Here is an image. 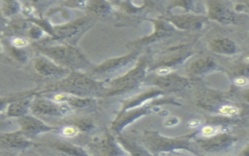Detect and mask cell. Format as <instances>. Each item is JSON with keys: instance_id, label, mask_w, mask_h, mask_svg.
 <instances>
[{"instance_id": "6da1fadb", "label": "cell", "mask_w": 249, "mask_h": 156, "mask_svg": "<svg viewBox=\"0 0 249 156\" xmlns=\"http://www.w3.org/2000/svg\"><path fill=\"white\" fill-rule=\"evenodd\" d=\"M104 82L99 81L81 71L71 70L63 78L46 83L42 88H36V95L50 92H63L79 97H90L102 94Z\"/></svg>"}, {"instance_id": "7a4b0ae2", "label": "cell", "mask_w": 249, "mask_h": 156, "mask_svg": "<svg viewBox=\"0 0 249 156\" xmlns=\"http://www.w3.org/2000/svg\"><path fill=\"white\" fill-rule=\"evenodd\" d=\"M32 49L35 53L44 55L56 64L69 70H85L89 69L92 64L86 55L76 46L68 43H53L41 44L32 43Z\"/></svg>"}, {"instance_id": "3957f363", "label": "cell", "mask_w": 249, "mask_h": 156, "mask_svg": "<svg viewBox=\"0 0 249 156\" xmlns=\"http://www.w3.org/2000/svg\"><path fill=\"white\" fill-rule=\"evenodd\" d=\"M150 67V61L147 56L138 58L135 64L126 70L124 73L114 77L112 79L103 81L104 91L102 96L110 97L116 95H123L131 92L142 84Z\"/></svg>"}, {"instance_id": "277c9868", "label": "cell", "mask_w": 249, "mask_h": 156, "mask_svg": "<svg viewBox=\"0 0 249 156\" xmlns=\"http://www.w3.org/2000/svg\"><path fill=\"white\" fill-rule=\"evenodd\" d=\"M196 133L183 136L180 137H167L160 135L158 132L145 131L143 142L147 151L151 154H166V153H180L191 151V140L195 137Z\"/></svg>"}, {"instance_id": "5b68a950", "label": "cell", "mask_w": 249, "mask_h": 156, "mask_svg": "<svg viewBox=\"0 0 249 156\" xmlns=\"http://www.w3.org/2000/svg\"><path fill=\"white\" fill-rule=\"evenodd\" d=\"M94 23V20L85 16L62 24L53 25V33L51 36H45L36 43L53 44V43H68L76 45L79 39L87 32Z\"/></svg>"}, {"instance_id": "8992f818", "label": "cell", "mask_w": 249, "mask_h": 156, "mask_svg": "<svg viewBox=\"0 0 249 156\" xmlns=\"http://www.w3.org/2000/svg\"><path fill=\"white\" fill-rule=\"evenodd\" d=\"M140 55L139 50H131L128 54L105 59L97 65H92L88 74L96 80L106 81L117 77L124 72V69H129L137 61Z\"/></svg>"}, {"instance_id": "52a82bcc", "label": "cell", "mask_w": 249, "mask_h": 156, "mask_svg": "<svg viewBox=\"0 0 249 156\" xmlns=\"http://www.w3.org/2000/svg\"><path fill=\"white\" fill-rule=\"evenodd\" d=\"M165 104V103H173V104H179L177 102L174 101L173 98H156L152 101H149L145 104H142L140 106L131 108V109H127L125 111L123 112H119L117 117L115 118V120L112 122V130L116 133H120L124 130V128H125L128 124H130L131 122H134L135 120H137L138 118L148 115L150 114L152 111H154L156 109V107L159 104Z\"/></svg>"}, {"instance_id": "ba28073f", "label": "cell", "mask_w": 249, "mask_h": 156, "mask_svg": "<svg viewBox=\"0 0 249 156\" xmlns=\"http://www.w3.org/2000/svg\"><path fill=\"white\" fill-rule=\"evenodd\" d=\"M29 62L35 75L43 80H47L48 83L59 80L71 71L38 53L30 58Z\"/></svg>"}, {"instance_id": "9c48e42d", "label": "cell", "mask_w": 249, "mask_h": 156, "mask_svg": "<svg viewBox=\"0 0 249 156\" xmlns=\"http://www.w3.org/2000/svg\"><path fill=\"white\" fill-rule=\"evenodd\" d=\"M149 21L153 23L154 30L151 34L143 36L141 38H138L136 40L130 41L127 43V47L131 50H141L142 48L149 46L151 44H154L156 42L167 39L171 37L175 32L176 28L172 26L168 21L163 20L162 18L158 19H149Z\"/></svg>"}, {"instance_id": "30bf717a", "label": "cell", "mask_w": 249, "mask_h": 156, "mask_svg": "<svg viewBox=\"0 0 249 156\" xmlns=\"http://www.w3.org/2000/svg\"><path fill=\"white\" fill-rule=\"evenodd\" d=\"M67 103L55 102L48 98L35 95L32 98L29 112L37 117H65L72 112Z\"/></svg>"}, {"instance_id": "8fae6325", "label": "cell", "mask_w": 249, "mask_h": 156, "mask_svg": "<svg viewBox=\"0 0 249 156\" xmlns=\"http://www.w3.org/2000/svg\"><path fill=\"white\" fill-rule=\"evenodd\" d=\"M196 143L209 153H221L231 150L239 141V137L228 132L219 133L211 136H196Z\"/></svg>"}, {"instance_id": "7c38bea8", "label": "cell", "mask_w": 249, "mask_h": 156, "mask_svg": "<svg viewBox=\"0 0 249 156\" xmlns=\"http://www.w3.org/2000/svg\"><path fill=\"white\" fill-rule=\"evenodd\" d=\"M38 145L32 139L27 138L19 129L0 133V151L2 152L24 151Z\"/></svg>"}, {"instance_id": "4fadbf2b", "label": "cell", "mask_w": 249, "mask_h": 156, "mask_svg": "<svg viewBox=\"0 0 249 156\" xmlns=\"http://www.w3.org/2000/svg\"><path fill=\"white\" fill-rule=\"evenodd\" d=\"M19 131L29 139H33L44 133H55L56 127L44 122L40 117L33 114H25L16 119Z\"/></svg>"}, {"instance_id": "5bb4252c", "label": "cell", "mask_w": 249, "mask_h": 156, "mask_svg": "<svg viewBox=\"0 0 249 156\" xmlns=\"http://www.w3.org/2000/svg\"><path fill=\"white\" fill-rule=\"evenodd\" d=\"M144 81H147L149 84L157 86L158 89L167 92H176L191 86V80L187 77L181 76L179 74L170 72L165 75H151L145 77Z\"/></svg>"}, {"instance_id": "9a60e30c", "label": "cell", "mask_w": 249, "mask_h": 156, "mask_svg": "<svg viewBox=\"0 0 249 156\" xmlns=\"http://www.w3.org/2000/svg\"><path fill=\"white\" fill-rule=\"evenodd\" d=\"M168 21L172 26L178 30L183 31H197L200 30L207 19L205 15H197L192 13H186L182 15L169 14L164 17H160Z\"/></svg>"}, {"instance_id": "2e32d148", "label": "cell", "mask_w": 249, "mask_h": 156, "mask_svg": "<svg viewBox=\"0 0 249 156\" xmlns=\"http://www.w3.org/2000/svg\"><path fill=\"white\" fill-rule=\"evenodd\" d=\"M207 20H214L221 24H235L238 22V15L228 8L220 0H206Z\"/></svg>"}, {"instance_id": "e0dca14e", "label": "cell", "mask_w": 249, "mask_h": 156, "mask_svg": "<svg viewBox=\"0 0 249 156\" xmlns=\"http://www.w3.org/2000/svg\"><path fill=\"white\" fill-rule=\"evenodd\" d=\"M36 95V89L30 90V92L13 101H11L4 113L11 118L17 119L20 116H23L29 112L30 103L32 100V98Z\"/></svg>"}, {"instance_id": "ac0fdd59", "label": "cell", "mask_w": 249, "mask_h": 156, "mask_svg": "<svg viewBox=\"0 0 249 156\" xmlns=\"http://www.w3.org/2000/svg\"><path fill=\"white\" fill-rule=\"evenodd\" d=\"M0 46H1V53L5 55L8 59L19 64L24 65L27 64L30 60L29 52L27 49H18L11 45L8 40L0 35Z\"/></svg>"}, {"instance_id": "d6986e66", "label": "cell", "mask_w": 249, "mask_h": 156, "mask_svg": "<svg viewBox=\"0 0 249 156\" xmlns=\"http://www.w3.org/2000/svg\"><path fill=\"white\" fill-rule=\"evenodd\" d=\"M113 4L108 0H87L84 10L88 17L93 20L97 18H108L113 16L114 8Z\"/></svg>"}, {"instance_id": "ffe728a7", "label": "cell", "mask_w": 249, "mask_h": 156, "mask_svg": "<svg viewBox=\"0 0 249 156\" xmlns=\"http://www.w3.org/2000/svg\"><path fill=\"white\" fill-rule=\"evenodd\" d=\"M229 101L225 95L215 91H202L196 98V104L205 110L215 112V110L223 103Z\"/></svg>"}, {"instance_id": "44dd1931", "label": "cell", "mask_w": 249, "mask_h": 156, "mask_svg": "<svg viewBox=\"0 0 249 156\" xmlns=\"http://www.w3.org/2000/svg\"><path fill=\"white\" fill-rule=\"evenodd\" d=\"M219 68L220 66L211 57L202 56L196 58L193 62L190 63L188 71L194 77H200L205 74L212 73Z\"/></svg>"}, {"instance_id": "7402d4cb", "label": "cell", "mask_w": 249, "mask_h": 156, "mask_svg": "<svg viewBox=\"0 0 249 156\" xmlns=\"http://www.w3.org/2000/svg\"><path fill=\"white\" fill-rule=\"evenodd\" d=\"M30 24H31V21L27 18L19 14L8 20V22L0 35L4 37L17 36V35L26 37V32Z\"/></svg>"}, {"instance_id": "603a6c76", "label": "cell", "mask_w": 249, "mask_h": 156, "mask_svg": "<svg viewBox=\"0 0 249 156\" xmlns=\"http://www.w3.org/2000/svg\"><path fill=\"white\" fill-rule=\"evenodd\" d=\"M164 94V92L160 89H156V88H151L147 91H144L140 94H137L133 97H131L130 98L124 100L121 110L119 112H123L125 111L127 109H131L137 106H140L142 104H145L149 101H152L158 98H160V96H162Z\"/></svg>"}, {"instance_id": "cb8c5ba5", "label": "cell", "mask_w": 249, "mask_h": 156, "mask_svg": "<svg viewBox=\"0 0 249 156\" xmlns=\"http://www.w3.org/2000/svg\"><path fill=\"white\" fill-rule=\"evenodd\" d=\"M21 3L20 14L25 18L44 17L46 11L55 0H19Z\"/></svg>"}, {"instance_id": "d4e9b609", "label": "cell", "mask_w": 249, "mask_h": 156, "mask_svg": "<svg viewBox=\"0 0 249 156\" xmlns=\"http://www.w3.org/2000/svg\"><path fill=\"white\" fill-rule=\"evenodd\" d=\"M92 146L102 155H120L125 153L111 134H105L101 138L93 141Z\"/></svg>"}, {"instance_id": "484cf974", "label": "cell", "mask_w": 249, "mask_h": 156, "mask_svg": "<svg viewBox=\"0 0 249 156\" xmlns=\"http://www.w3.org/2000/svg\"><path fill=\"white\" fill-rule=\"evenodd\" d=\"M208 48L211 52L222 56H233L238 52L235 42L231 38L223 36L213 38L209 42Z\"/></svg>"}, {"instance_id": "4316f807", "label": "cell", "mask_w": 249, "mask_h": 156, "mask_svg": "<svg viewBox=\"0 0 249 156\" xmlns=\"http://www.w3.org/2000/svg\"><path fill=\"white\" fill-rule=\"evenodd\" d=\"M48 146L53 150L56 151L59 154L64 155H87L88 152L83 148L74 145L69 142L61 141V140H54L48 143Z\"/></svg>"}, {"instance_id": "83f0119b", "label": "cell", "mask_w": 249, "mask_h": 156, "mask_svg": "<svg viewBox=\"0 0 249 156\" xmlns=\"http://www.w3.org/2000/svg\"><path fill=\"white\" fill-rule=\"evenodd\" d=\"M21 3L19 0H0V13L6 19H11L19 15Z\"/></svg>"}, {"instance_id": "f1b7e54d", "label": "cell", "mask_w": 249, "mask_h": 156, "mask_svg": "<svg viewBox=\"0 0 249 156\" xmlns=\"http://www.w3.org/2000/svg\"><path fill=\"white\" fill-rule=\"evenodd\" d=\"M178 7L183 9L186 13H191L195 11L196 3H195V0H172L167 6L166 11L169 13L172 9L178 8Z\"/></svg>"}, {"instance_id": "f546056e", "label": "cell", "mask_w": 249, "mask_h": 156, "mask_svg": "<svg viewBox=\"0 0 249 156\" xmlns=\"http://www.w3.org/2000/svg\"><path fill=\"white\" fill-rule=\"evenodd\" d=\"M2 36V35H1ZM4 37V36H3ZM8 42L13 45L16 48L18 49H28L29 47H31L32 42L25 36H10V37H5Z\"/></svg>"}, {"instance_id": "4dcf8cb0", "label": "cell", "mask_w": 249, "mask_h": 156, "mask_svg": "<svg viewBox=\"0 0 249 156\" xmlns=\"http://www.w3.org/2000/svg\"><path fill=\"white\" fill-rule=\"evenodd\" d=\"M55 133L63 137H74L80 132L73 124L69 123V124H64L62 126H57Z\"/></svg>"}, {"instance_id": "1f68e13d", "label": "cell", "mask_w": 249, "mask_h": 156, "mask_svg": "<svg viewBox=\"0 0 249 156\" xmlns=\"http://www.w3.org/2000/svg\"><path fill=\"white\" fill-rule=\"evenodd\" d=\"M71 124H73L79 130V132L83 133H90L94 127L92 121L88 118L74 119L73 121H71Z\"/></svg>"}, {"instance_id": "d6a6232c", "label": "cell", "mask_w": 249, "mask_h": 156, "mask_svg": "<svg viewBox=\"0 0 249 156\" xmlns=\"http://www.w3.org/2000/svg\"><path fill=\"white\" fill-rule=\"evenodd\" d=\"M29 92H30V90L24 91V92H19V93H14V94L6 95V96H0V113L4 112L6 110L8 104L11 101H13V100H15V99H17V98H18L28 94Z\"/></svg>"}, {"instance_id": "836d02e7", "label": "cell", "mask_w": 249, "mask_h": 156, "mask_svg": "<svg viewBox=\"0 0 249 156\" xmlns=\"http://www.w3.org/2000/svg\"><path fill=\"white\" fill-rule=\"evenodd\" d=\"M15 124H17L16 119L8 117L4 112L0 113V133L12 130Z\"/></svg>"}, {"instance_id": "e575fe53", "label": "cell", "mask_w": 249, "mask_h": 156, "mask_svg": "<svg viewBox=\"0 0 249 156\" xmlns=\"http://www.w3.org/2000/svg\"><path fill=\"white\" fill-rule=\"evenodd\" d=\"M87 0H63L62 5L72 9H84Z\"/></svg>"}, {"instance_id": "d590c367", "label": "cell", "mask_w": 249, "mask_h": 156, "mask_svg": "<svg viewBox=\"0 0 249 156\" xmlns=\"http://www.w3.org/2000/svg\"><path fill=\"white\" fill-rule=\"evenodd\" d=\"M233 84L235 87H238V88H246L248 84L247 76H244V75L235 76L233 79Z\"/></svg>"}, {"instance_id": "8d00e7d4", "label": "cell", "mask_w": 249, "mask_h": 156, "mask_svg": "<svg viewBox=\"0 0 249 156\" xmlns=\"http://www.w3.org/2000/svg\"><path fill=\"white\" fill-rule=\"evenodd\" d=\"M7 22H8V19L4 18V17L2 16V14L0 13V34H1L2 31L4 30V28H5L6 24H7Z\"/></svg>"}, {"instance_id": "74e56055", "label": "cell", "mask_w": 249, "mask_h": 156, "mask_svg": "<svg viewBox=\"0 0 249 156\" xmlns=\"http://www.w3.org/2000/svg\"><path fill=\"white\" fill-rule=\"evenodd\" d=\"M189 126L192 127V128H197V127L201 126V122H200L199 120H194V119H192V120L189 121Z\"/></svg>"}, {"instance_id": "f35d334b", "label": "cell", "mask_w": 249, "mask_h": 156, "mask_svg": "<svg viewBox=\"0 0 249 156\" xmlns=\"http://www.w3.org/2000/svg\"><path fill=\"white\" fill-rule=\"evenodd\" d=\"M110 3H112L113 5H115V6H118L119 5V3H120V0H108Z\"/></svg>"}, {"instance_id": "ab89813d", "label": "cell", "mask_w": 249, "mask_h": 156, "mask_svg": "<svg viewBox=\"0 0 249 156\" xmlns=\"http://www.w3.org/2000/svg\"><path fill=\"white\" fill-rule=\"evenodd\" d=\"M0 53H1V46H0Z\"/></svg>"}]
</instances>
